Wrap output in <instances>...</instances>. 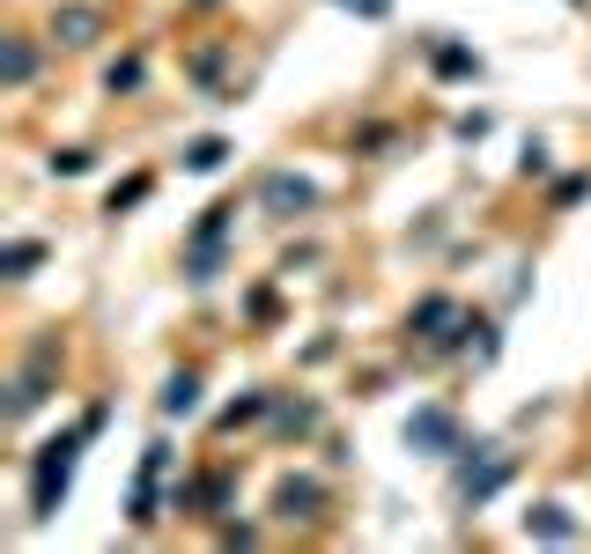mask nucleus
Returning a JSON list of instances; mask_svg holds the SVG:
<instances>
[{"instance_id":"nucleus-2","label":"nucleus","mask_w":591,"mask_h":554,"mask_svg":"<svg viewBox=\"0 0 591 554\" xmlns=\"http://www.w3.org/2000/svg\"><path fill=\"white\" fill-rule=\"evenodd\" d=\"M407 444L429 451V458L466 451V444H459V414H451V407H414V414H407Z\"/></svg>"},{"instance_id":"nucleus-11","label":"nucleus","mask_w":591,"mask_h":554,"mask_svg":"<svg viewBox=\"0 0 591 554\" xmlns=\"http://www.w3.org/2000/svg\"><path fill=\"white\" fill-rule=\"evenodd\" d=\"M30 67H37L30 45H8V82H30Z\"/></svg>"},{"instance_id":"nucleus-9","label":"nucleus","mask_w":591,"mask_h":554,"mask_svg":"<svg viewBox=\"0 0 591 554\" xmlns=\"http://www.w3.org/2000/svg\"><path fill=\"white\" fill-rule=\"evenodd\" d=\"M37 259H45V244H8V252H0V274H8V281H23Z\"/></svg>"},{"instance_id":"nucleus-7","label":"nucleus","mask_w":591,"mask_h":554,"mask_svg":"<svg viewBox=\"0 0 591 554\" xmlns=\"http://www.w3.org/2000/svg\"><path fill=\"white\" fill-rule=\"evenodd\" d=\"M525 532H547V540H569V532H577V518H562V503H540L525 518Z\"/></svg>"},{"instance_id":"nucleus-8","label":"nucleus","mask_w":591,"mask_h":554,"mask_svg":"<svg viewBox=\"0 0 591 554\" xmlns=\"http://www.w3.org/2000/svg\"><path fill=\"white\" fill-rule=\"evenodd\" d=\"M222 163H230V141H215V133L185 148V170H222Z\"/></svg>"},{"instance_id":"nucleus-1","label":"nucleus","mask_w":591,"mask_h":554,"mask_svg":"<svg viewBox=\"0 0 591 554\" xmlns=\"http://www.w3.org/2000/svg\"><path fill=\"white\" fill-rule=\"evenodd\" d=\"M89 436V429H82ZM82 436H52L45 444V458H37V518H52V510L67 503V481H74V458H82Z\"/></svg>"},{"instance_id":"nucleus-10","label":"nucleus","mask_w":591,"mask_h":554,"mask_svg":"<svg viewBox=\"0 0 591 554\" xmlns=\"http://www.w3.org/2000/svg\"><path fill=\"white\" fill-rule=\"evenodd\" d=\"M303 503H318L311 481H289V488H281V518H303Z\"/></svg>"},{"instance_id":"nucleus-5","label":"nucleus","mask_w":591,"mask_h":554,"mask_svg":"<svg viewBox=\"0 0 591 554\" xmlns=\"http://www.w3.org/2000/svg\"><path fill=\"white\" fill-rule=\"evenodd\" d=\"M156 407L170 414V422H178V414H193V407H200V377H193V370L163 377V399H156Z\"/></svg>"},{"instance_id":"nucleus-4","label":"nucleus","mask_w":591,"mask_h":554,"mask_svg":"<svg viewBox=\"0 0 591 554\" xmlns=\"http://www.w3.org/2000/svg\"><path fill=\"white\" fill-rule=\"evenodd\" d=\"M266 207H274V215H303V207H318V193L303 178H289V170H274V178H266Z\"/></svg>"},{"instance_id":"nucleus-6","label":"nucleus","mask_w":591,"mask_h":554,"mask_svg":"<svg viewBox=\"0 0 591 554\" xmlns=\"http://www.w3.org/2000/svg\"><path fill=\"white\" fill-rule=\"evenodd\" d=\"M60 45H89V37H97V8H60Z\"/></svg>"},{"instance_id":"nucleus-3","label":"nucleus","mask_w":591,"mask_h":554,"mask_svg":"<svg viewBox=\"0 0 591 554\" xmlns=\"http://www.w3.org/2000/svg\"><path fill=\"white\" fill-rule=\"evenodd\" d=\"M163 466H170V451L148 444V458H141V488H133V525L156 518V481H163Z\"/></svg>"},{"instance_id":"nucleus-12","label":"nucleus","mask_w":591,"mask_h":554,"mask_svg":"<svg viewBox=\"0 0 591 554\" xmlns=\"http://www.w3.org/2000/svg\"><path fill=\"white\" fill-rule=\"evenodd\" d=\"M141 193H148V178H126L119 193H111V215H119V207H133V200H141Z\"/></svg>"}]
</instances>
